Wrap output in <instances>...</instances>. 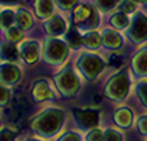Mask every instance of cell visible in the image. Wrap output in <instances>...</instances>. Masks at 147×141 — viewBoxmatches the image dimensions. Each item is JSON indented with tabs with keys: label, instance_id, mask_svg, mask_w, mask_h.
<instances>
[{
	"label": "cell",
	"instance_id": "cell-1",
	"mask_svg": "<svg viewBox=\"0 0 147 141\" xmlns=\"http://www.w3.org/2000/svg\"><path fill=\"white\" fill-rule=\"evenodd\" d=\"M65 112L59 108H46L31 120V129L41 137L51 138L62 130Z\"/></svg>",
	"mask_w": 147,
	"mask_h": 141
},
{
	"label": "cell",
	"instance_id": "cell-2",
	"mask_svg": "<svg viewBox=\"0 0 147 141\" xmlns=\"http://www.w3.org/2000/svg\"><path fill=\"white\" fill-rule=\"evenodd\" d=\"M69 45L66 41H62L55 36H49L46 38L42 48V57L45 60V63L52 66H56L63 63L69 56Z\"/></svg>",
	"mask_w": 147,
	"mask_h": 141
},
{
	"label": "cell",
	"instance_id": "cell-3",
	"mask_svg": "<svg viewBox=\"0 0 147 141\" xmlns=\"http://www.w3.org/2000/svg\"><path fill=\"white\" fill-rule=\"evenodd\" d=\"M76 66L81 76L92 81L101 74V71L105 67V62L101 56L92 53V52H83L77 57Z\"/></svg>",
	"mask_w": 147,
	"mask_h": 141
},
{
	"label": "cell",
	"instance_id": "cell-4",
	"mask_svg": "<svg viewBox=\"0 0 147 141\" xmlns=\"http://www.w3.org/2000/svg\"><path fill=\"white\" fill-rule=\"evenodd\" d=\"M53 81H55V85L59 89V92L65 98L76 97L79 94L80 88H81L80 77L70 67L60 70L56 76L53 77Z\"/></svg>",
	"mask_w": 147,
	"mask_h": 141
},
{
	"label": "cell",
	"instance_id": "cell-5",
	"mask_svg": "<svg viewBox=\"0 0 147 141\" xmlns=\"http://www.w3.org/2000/svg\"><path fill=\"white\" fill-rule=\"evenodd\" d=\"M129 88H130V78L126 70H122L119 73H116L112 76L107 85H105V95L112 99V101H123L129 94Z\"/></svg>",
	"mask_w": 147,
	"mask_h": 141
},
{
	"label": "cell",
	"instance_id": "cell-6",
	"mask_svg": "<svg viewBox=\"0 0 147 141\" xmlns=\"http://www.w3.org/2000/svg\"><path fill=\"white\" fill-rule=\"evenodd\" d=\"M73 20L76 22L77 28L79 30H94L98 27V22H100V18L97 15V11L95 9L90 6V4H79L76 9H74V13H73Z\"/></svg>",
	"mask_w": 147,
	"mask_h": 141
},
{
	"label": "cell",
	"instance_id": "cell-7",
	"mask_svg": "<svg viewBox=\"0 0 147 141\" xmlns=\"http://www.w3.org/2000/svg\"><path fill=\"white\" fill-rule=\"evenodd\" d=\"M127 35L129 38L136 42L140 44L147 39V17L144 14H136L133 20L129 25L127 30Z\"/></svg>",
	"mask_w": 147,
	"mask_h": 141
},
{
	"label": "cell",
	"instance_id": "cell-8",
	"mask_svg": "<svg viewBox=\"0 0 147 141\" xmlns=\"http://www.w3.org/2000/svg\"><path fill=\"white\" fill-rule=\"evenodd\" d=\"M74 120L80 129L92 130L100 124V113L94 109H80L74 112Z\"/></svg>",
	"mask_w": 147,
	"mask_h": 141
},
{
	"label": "cell",
	"instance_id": "cell-9",
	"mask_svg": "<svg viewBox=\"0 0 147 141\" xmlns=\"http://www.w3.org/2000/svg\"><path fill=\"white\" fill-rule=\"evenodd\" d=\"M21 78V70L16 63L3 62L0 63V83L6 87L16 85Z\"/></svg>",
	"mask_w": 147,
	"mask_h": 141
},
{
	"label": "cell",
	"instance_id": "cell-10",
	"mask_svg": "<svg viewBox=\"0 0 147 141\" xmlns=\"http://www.w3.org/2000/svg\"><path fill=\"white\" fill-rule=\"evenodd\" d=\"M20 57L23 59L27 64H34L38 62L39 56H41V46L36 41H31V39H27L23 41L20 45Z\"/></svg>",
	"mask_w": 147,
	"mask_h": 141
},
{
	"label": "cell",
	"instance_id": "cell-11",
	"mask_svg": "<svg viewBox=\"0 0 147 141\" xmlns=\"http://www.w3.org/2000/svg\"><path fill=\"white\" fill-rule=\"evenodd\" d=\"M44 28H45L46 34L49 36H60L67 31V27H66V21L62 15H52L51 18H48L44 24Z\"/></svg>",
	"mask_w": 147,
	"mask_h": 141
},
{
	"label": "cell",
	"instance_id": "cell-12",
	"mask_svg": "<svg viewBox=\"0 0 147 141\" xmlns=\"http://www.w3.org/2000/svg\"><path fill=\"white\" fill-rule=\"evenodd\" d=\"M32 98L36 102H44L53 97V91L46 80H36L31 89Z\"/></svg>",
	"mask_w": 147,
	"mask_h": 141
},
{
	"label": "cell",
	"instance_id": "cell-13",
	"mask_svg": "<svg viewBox=\"0 0 147 141\" xmlns=\"http://www.w3.org/2000/svg\"><path fill=\"white\" fill-rule=\"evenodd\" d=\"M0 59L3 62L16 63L20 59V49L16 46L14 42H10V41L0 42Z\"/></svg>",
	"mask_w": 147,
	"mask_h": 141
},
{
	"label": "cell",
	"instance_id": "cell-14",
	"mask_svg": "<svg viewBox=\"0 0 147 141\" xmlns=\"http://www.w3.org/2000/svg\"><path fill=\"white\" fill-rule=\"evenodd\" d=\"M102 45L108 49H119L122 46V36L113 30H104L101 34Z\"/></svg>",
	"mask_w": 147,
	"mask_h": 141
},
{
	"label": "cell",
	"instance_id": "cell-15",
	"mask_svg": "<svg viewBox=\"0 0 147 141\" xmlns=\"http://www.w3.org/2000/svg\"><path fill=\"white\" fill-rule=\"evenodd\" d=\"M16 24H17V27H18L20 30L28 31V30H31L32 25H34V17H32V14L27 10V9L20 7L18 10L16 11Z\"/></svg>",
	"mask_w": 147,
	"mask_h": 141
},
{
	"label": "cell",
	"instance_id": "cell-16",
	"mask_svg": "<svg viewBox=\"0 0 147 141\" xmlns=\"http://www.w3.org/2000/svg\"><path fill=\"white\" fill-rule=\"evenodd\" d=\"M34 9L38 18L48 20L53 15V1L52 0H35Z\"/></svg>",
	"mask_w": 147,
	"mask_h": 141
},
{
	"label": "cell",
	"instance_id": "cell-17",
	"mask_svg": "<svg viewBox=\"0 0 147 141\" xmlns=\"http://www.w3.org/2000/svg\"><path fill=\"white\" fill-rule=\"evenodd\" d=\"M113 119H115L116 126H119L121 129H129L133 123V113L127 108H119L115 112Z\"/></svg>",
	"mask_w": 147,
	"mask_h": 141
},
{
	"label": "cell",
	"instance_id": "cell-18",
	"mask_svg": "<svg viewBox=\"0 0 147 141\" xmlns=\"http://www.w3.org/2000/svg\"><path fill=\"white\" fill-rule=\"evenodd\" d=\"M66 44L70 49H79L83 45V35L76 25H70L66 31Z\"/></svg>",
	"mask_w": 147,
	"mask_h": 141
},
{
	"label": "cell",
	"instance_id": "cell-19",
	"mask_svg": "<svg viewBox=\"0 0 147 141\" xmlns=\"http://www.w3.org/2000/svg\"><path fill=\"white\" fill-rule=\"evenodd\" d=\"M132 66L137 76H147V49H143L136 54Z\"/></svg>",
	"mask_w": 147,
	"mask_h": 141
},
{
	"label": "cell",
	"instance_id": "cell-20",
	"mask_svg": "<svg viewBox=\"0 0 147 141\" xmlns=\"http://www.w3.org/2000/svg\"><path fill=\"white\" fill-rule=\"evenodd\" d=\"M83 45L86 48H88L90 50H95L102 45L101 35L95 31H87L86 34H83Z\"/></svg>",
	"mask_w": 147,
	"mask_h": 141
},
{
	"label": "cell",
	"instance_id": "cell-21",
	"mask_svg": "<svg viewBox=\"0 0 147 141\" xmlns=\"http://www.w3.org/2000/svg\"><path fill=\"white\" fill-rule=\"evenodd\" d=\"M16 22V13L10 9H4L0 11V28L1 30H9L11 28L13 24Z\"/></svg>",
	"mask_w": 147,
	"mask_h": 141
},
{
	"label": "cell",
	"instance_id": "cell-22",
	"mask_svg": "<svg viewBox=\"0 0 147 141\" xmlns=\"http://www.w3.org/2000/svg\"><path fill=\"white\" fill-rule=\"evenodd\" d=\"M111 24H112L113 28H116V30H125L126 27H129V18H127V15L125 14L123 11H119V13L112 14Z\"/></svg>",
	"mask_w": 147,
	"mask_h": 141
},
{
	"label": "cell",
	"instance_id": "cell-23",
	"mask_svg": "<svg viewBox=\"0 0 147 141\" xmlns=\"http://www.w3.org/2000/svg\"><path fill=\"white\" fill-rule=\"evenodd\" d=\"M4 34H6L7 41L14 42V44H17V42L23 41V38H24V31H23V30H20L18 27H14V25H13L11 28L6 30V31H4Z\"/></svg>",
	"mask_w": 147,
	"mask_h": 141
},
{
	"label": "cell",
	"instance_id": "cell-24",
	"mask_svg": "<svg viewBox=\"0 0 147 141\" xmlns=\"http://www.w3.org/2000/svg\"><path fill=\"white\" fill-rule=\"evenodd\" d=\"M104 141H123V136L116 129H107L104 131Z\"/></svg>",
	"mask_w": 147,
	"mask_h": 141
},
{
	"label": "cell",
	"instance_id": "cell-25",
	"mask_svg": "<svg viewBox=\"0 0 147 141\" xmlns=\"http://www.w3.org/2000/svg\"><path fill=\"white\" fill-rule=\"evenodd\" d=\"M17 137V131L4 126V127H0V141H16Z\"/></svg>",
	"mask_w": 147,
	"mask_h": 141
},
{
	"label": "cell",
	"instance_id": "cell-26",
	"mask_svg": "<svg viewBox=\"0 0 147 141\" xmlns=\"http://www.w3.org/2000/svg\"><path fill=\"white\" fill-rule=\"evenodd\" d=\"M95 6L102 11H109L118 4V0H94Z\"/></svg>",
	"mask_w": 147,
	"mask_h": 141
},
{
	"label": "cell",
	"instance_id": "cell-27",
	"mask_svg": "<svg viewBox=\"0 0 147 141\" xmlns=\"http://www.w3.org/2000/svg\"><path fill=\"white\" fill-rule=\"evenodd\" d=\"M137 95L140 98V101L147 106V80L146 81H140L137 84Z\"/></svg>",
	"mask_w": 147,
	"mask_h": 141
},
{
	"label": "cell",
	"instance_id": "cell-28",
	"mask_svg": "<svg viewBox=\"0 0 147 141\" xmlns=\"http://www.w3.org/2000/svg\"><path fill=\"white\" fill-rule=\"evenodd\" d=\"M87 141H104V131L98 127L92 129L87 133Z\"/></svg>",
	"mask_w": 147,
	"mask_h": 141
},
{
	"label": "cell",
	"instance_id": "cell-29",
	"mask_svg": "<svg viewBox=\"0 0 147 141\" xmlns=\"http://www.w3.org/2000/svg\"><path fill=\"white\" fill-rule=\"evenodd\" d=\"M9 99H10V91H9V88L0 83V106H6L9 103Z\"/></svg>",
	"mask_w": 147,
	"mask_h": 141
},
{
	"label": "cell",
	"instance_id": "cell-30",
	"mask_svg": "<svg viewBox=\"0 0 147 141\" xmlns=\"http://www.w3.org/2000/svg\"><path fill=\"white\" fill-rule=\"evenodd\" d=\"M57 141H81V136L76 131H67L63 136H60Z\"/></svg>",
	"mask_w": 147,
	"mask_h": 141
},
{
	"label": "cell",
	"instance_id": "cell-31",
	"mask_svg": "<svg viewBox=\"0 0 147 141\" xmlns=\"http://www.w3.org/2000/svg\"><path fill=\"white\" fill-rule=\"evenodd\" d=\"M77 1L79 0H55V4L62 10H70V9L74 7V4Z\"/></svg>",
	"mask_w": 147,
	"mask_h": 141
},
{
	"label": "cell",
	"instance_id": "cell-32",
	"mask_svg": "<svg viewBox=\"0 0 147 141\" xmlns=\"http://www.w3.org/2000/svg\"><path fill=\"white\" fill-rule=\"evenodd\" d=\"M137 130L140 134L147 136V115H143L140 119L137 120Z\"/></svg>",
	"mask_w": 147,
	"mask_h": 141
},
{
	"label": "cell",
	"instance_id": "cell-33",
	"mask_svg": "<svg viewBox=\"0 0 147 141\" xmlns=\"http://www.w3.org/2000/svg\"><path fill=\"white\" fill-rule=\"evenodd\" d=\"M135 10H136V4L133 1H130V0H125V1H122V4H121V11H123L125 14L133 13Z\"/></svg>",
	"mask_w": 147,
	"mask_h": 141
},
{
	"label": "cell",
	"instance_id": "cell-34",
	"mask_svg": "<svg viewBox=\"0 0 147 141\" xmlns=\"http://www.w3.org/2000/svg\"><path fill=\"white\" fill-rule=\"evenodd\" d=\"M21 0H0V6H17Z\"/></svg>",
	"mask_w": 147,
	"mask_h": 141
},
{
	"label": "cell",
	"instance_id": "cell-35",
	"mask_svg": "<svg viewBox=\"0 0 147 141\" xmlns=\"http://www.w3.org/2000/svg\"><path fill=\"white\" fill-rule=\"evenodd\" d=\"M27 141H42V140H39V138H35V137H30V138H27Z\"/></svg>",
	"mask_w": 147,
	"mask_h": 141
},
{
	"label": "cell",
	"instance_id": "cell-36",
	"mask_svg": "<svg viewBox=\"0 0 147 141\" xmlns=\"http://www.w3.org/2000/svg\"><path fill=\"white\" fill-rule=\"evenodd\" d=\"M137 1H147V0H137Z\"/></svg>",
	"mask_w": 147,
	"mask_h": 141
}]
</instances>
